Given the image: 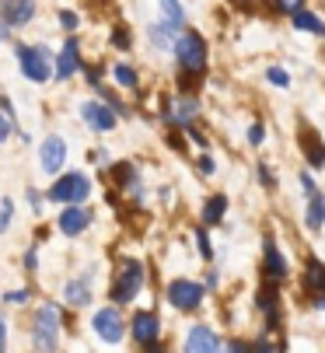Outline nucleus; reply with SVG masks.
<instances>
[{
	"label": "nucleus",
	"mask_w": 325,
	"mask_h": 353,
	"mask_svg": "<svg viewBox=\"0 0 325 353\" xmlns=\"http://www.w3.org/2000/svg\"><path fill=\"white\" fill-rule=\"evenodd\" d=\"M172 53L179 60V88L182 91H196L203 74H206V63H210V53H206V39L199 32H182L175 35V46H172Z\"/></svg>",
	"instance_id": "obj_1"
},
{
	"label": "nucleus",
	"mask_w": 325,
	"mask_h": 353,
	"mask_svg": "<svg viewBox=\"0 0 325 353\" xmlns=\"http://www.w3.org/2000/svg\"><path fill=\"white\" fill-rule=\"evenodd\" d=\"M60 332H63V312L60 305H46L35 308V332H32V346L35 350H57L60 346Z\"/></svg>",
	"instance_id": "obj_2"
},
{
	"label": "nucleus",
	"mask_w": 325,
	"mask_h": 353,
	"mask_svg": "<svg viewBox=\"0 0 325 353\" xmlns=\"http://www.w3.org/2000/svg\"><path fill=\"white\" fill-rule=\"evenodd\" d=\"M14 53H18L21 74L32 84H46L52 77V49L49 46H14Z\"/></svg>",
	"instance_id": "obj_3"
},
{
	"label": "nucleus",
	"mask_w": 325,
	"mask_h": 353,
	"mask_svg": "<svg viewBox=\"0 0 325 353\" xmlns=\"http://www.w3.org/2000/svg\"><path fill=\"white\" fill-rule=\"evenodd\" d=\"M144 290V263L140 259H123L112 280V301L116 305H130L137 301V294Z\"/></svg>",
	"instance_id": "obj_4"
},
{
	"label": "nucleus",
	"mask_w": 325,
	"mask_h": 353,
	"mask_svg": "<svg viewBox=\"0 0 325 353\" xmlns=\"http://www.w3.org/2000/svg\"><path fill=\"white\" fill-rule=\"evenodd\" d=\"M91 179L84 172H67L60 175L57 182H52L49 189V199L52 203H88V196H91Z\"/></svg>",
	"instance_id": "obj_5"
},
{
	"label": "nucleus",
	"mask_w": 325,
	"mask_h": 353,
	"mask_svg": "<svg viewBox=\"0 0 325 353\" xmlns=\"http://www.w3.org/2000/svg\"><path fill=\"white\" fill-rule=\"evenodd\" d=\"M91 329H95V336L98 339H105V343H123V336H126V322H123V312L116 308V305H108V308H98L95 315H91Z\"/></svg>",
	"instance_id": "obj_6"
},
{
	"label": "nucleus",
	"mask_w": 325,
	"mask_h": 353,
	"mask_svg": "<svg viewBox=\"0 0 325 353\" xmlns=\"http://www.w3.org/2000/svg\"><path fill=\"white\" fill-rule=\"evenodd\" d=\"M67 140L60 137V133H46L42 137V143H39V165H42V172H49V175H60L63 172V165H67Z\"/></svg>",
	"instance_id": "obj_7"
},
{
	"label": "nucleus",
	"mask_w": 325,
	"mask_h": 353,
	"mask_svg": "<svg viewBox=\"0 0 325 353\" xmlns=\"http://www.w3.org/2000/svg\"><path fill=\"white\" fill-rule=\"evenodd\" d=\"M168 305L175 312H196L203 305V287L196 280H186V276L172 280L168 283Z\"/></svg>",
	"instance_id": "obj_8"
},
{
	"label": "nucleus",
	"mask_w": 325,
	"mask_h": 353,
	"mask_svg": "<svg viewBox=\"0 0 325 353\" xmlns=\"http://www.w3.org/2000/svg\"><path fill=\"white\" fill-rule=\"evenodd\" d=\"M126 332L133 336V343H137L140 350H161V343H157L161 322H157V315H154V312H137V315L130 319Z\"/></svg>",
	"instance_id": "obj_9"
},
{
	"label": "nucleus",
	"mask_w": 325,
	"mask_h": 353,
	"mask_svg": "<svg viewBox=\"0 0 325 353\" xmlns=\"http://www.w3.org/2000/svg\"><path fill=\"white\" fill-rule=\"evenodd\" d=\"M81 119L95 133H112L119 126V116H116V109L108 102H81Z\"/></svg>",
	"instance_id": "obj_10"
},
{
	"label": "nucleus",
	"mask_w": 325,
	"mask_h": 353,
	"mask_svg": "<svg viewBox=\"0 0 325 353\" xmlns=\"http://www.w3.org/2000/svg\"><path fill=\"white\" fill-rule=\"evenodd\" d=\"M39 14V0H0V21L11 28H28Z\"/></svg>",
	"instance_id": "obj_11"
},
{
	"label": "nucleus",
	"mask_w": 325,
	"mask_h": 353,
	"mask_svg": "<svg viewBox=\"0 0 325 353\" xmlns=\"http://www.w3.org/2000/svg\"><path fill=\"white\" fill-rule=\"evenodd\" d=\"M161 116H165L168 126H189V123L199 116V102H196L189 91H182L175 102H165V105H161Z\"/></svg>",
	"instance_id": "obj_12"
},
{
	"label": "nucleus",
	"mask_w": 325,
	"mask_h": 353,
	"mask_svg": "<svg viewBox=\"0 0 325 353\" xmlns=\"http://www.w3.org/2000/svg\"><path fill=\"white\" fill-rule=\"evenodd\" d=\"M77 70H81V42H77V35H70L60 53L52 57V77H57V81H70Z\"/></svg>",
	"instance_id": "obj_13"
},
{
	"label": "nucleus",
	"mask_w": 325,
	"mask_h": 353,
	"mask_svg": "<svg viewBox=\"0 0 325 353\" xmlns=\"http://www.w3.org/2000/svg\"><path fill=\"white\" fill-rule=\"evenodd\" d=\"M63 301L70 308H88L91 305V301H95V276H91V270H84V273H77V276H70L63 283Z\"/></svg>",
	"instance_id": "obj_14"
},
{
	"label": "nucleus",
	"mask_w": 325,
	"mask_h": 353,
	"mask_svg": "<svg viewBox=\"0 0 325 353\" xmlns=\"http://www.w3.org/2000/svg\"><path fill=\"white\" fill-rule=\"evenodd\" d=\"M91 221H95V214H91L84 203H63V214H60L57 228H60L67 238H77V234H84V231L91 228Z\"/></svg>",
	"instance_id": "obj_15"
},
{
	"label": "nucleus",
	"mask_w": 325,
	"mask_h": 353,
	"mask_svg": "<svg viewBox=\"0 0 325 353\" xmlns=\"http://www.w3.org/2000/svg\"><path fill=\"white\" fill-rule=\"evenodd\" d=\"M262 276L269 283H284L287 280V259H284V252L277 248L273 238L262 241Z\"/></svg>",
	"instance_id": "obj_16"
},
{
	"label": "nucleus",
	"mask_w": 325,
	"mask_h": 353,
	"mask_svg": "<svg viewBox=\"0 0 325 353\" xmlns=\"http://www.w3.org/2000/svg\"><path fill=\"white\" fill-rule=\"evenodd\" d=\"M255 305H259V312L266 315V329L277 332V329H280V294H277V283L266 280V287H259Z\"/></svg>",
	"instance_id": "obj_17"
},
{
	"label": "nucleus",
	"mask_w": 325,
	"mask_h": 353,
	"mask_svg": "<svg viewBox=\"0 0 325 353\" xmlns=\"http://www.w3.org/2000/svg\"><path fill=\"white\" fill-rule=\"evenodd\" d=\"M112 179H116V185H119L123 192H130V196L144 199V182H140V172H137V165H133V161H119V165L112 168Z\"/></svg>",
	"instance_id": "obj_18"
},
{
	"label": "nucleus",
	"mask_w": 325,
	"mask_h": 353,
	"mask_svg": "<svg viewBox=\"0 0 325 353\" xmlns=\"http://www.w3.org/2000/svg\"><path fill=\"white\" fill-rule=\"evenodd\" d=\"M301 147H304L311 168H322V165H325V143L318 140V133H315L311 126H301Z\"/></svg>",
	"instance_id": "obj_19"
},
{
	"label": "nucleus",
	"mask_w": 325,
	"mask_h": 353,
	"mask_svg": "<svg viewBox=\"0 0 325 353\" xmlns=\"http://www.w3.org/2000/svg\"><path fill=\"white\" fill-rule=\"evenodd\" d=\"M301 290L311 294V297H322L325 294V266L318 259H308L304 266V280H301Z\"/></svg>",
	"instance_id": "obj_20"
},
{
	"label": "nucleus",
	"mask_w": 325,
	"mask_h": 353,
	"mask_svg": "<svg viewBox=\"0 0 325 353\" xmlns=\"http://www.w3.org/2000/svg\"><path fill=\"white\" fill-rule=\"evenodd\" d=\"M224 343L213 336V329H206V325H193L189 329V336H186V350L189 353H196V350H221Z\"/></svg>",
	"instance_id": "obj_21"
},
{
	"label": "nucleus",
	"mask_w": 325,
	"mask_h": 353,
	"mask_svg": "<svg viewBox=\"0 0 325 353\" xmlns=\"http://www.w3.org/2000/svg\"><path fill=\"white\" fill-rule=\"evenodd\" d=\"M147 35H150V42H154L157 53H168V49L175 46V35H179V32H175L172 25H165V21H157V25H150Z\"/></svg>",
	"instance_id": "obj_22"
},
{
	"label": "nucleus",
	"mask_w": 325,
	"mask_h": 353,
	"mask_svg": "<svg viewBox=\"0 0 325 353\" xmlns=\"http://www.w3.org/2000/svg\"><path fill=\"white\" fill-rule=\"evenodd\" d=\"M157 4H161V21L172 25L175 32L186 28V8L179 4V0H157Z\"/></svg>",
	"instance_id": "obj_23"
},
{
	"label": "nucleus",
	"mask_w": 325,
	"mask_h": 353,
	"mask_svg": "<svg viewBox=\"0 0 325 353\" xmlns=\"http://www.w3.org/2000/svg\"><path fill=\"white\" fill-rule=\"evenodd\" d=\"M224 214H228V196H224V192L210 196L206 203H203V224H221Z\"/></svg>",
	"instance_id": "obj_24"
},
{
	"label": "nucleus",
	"mask_w": 325,
	"mask_h": 353,
	"mask_svg": "<svg viewBox=\"0 0 325 353\" xmlns=\"http://www.w3.org/2000/svg\"><path fill=\"white\" fill-rule=\"evenodd\" d=\"M322 224H325V196L315 189V192H308V228L318 231Z\"/></svg>",
	"instance_id": "obj_25"
},
{
	"label": "nucleus",
	"mask_w": 325,
	"mask_h": 353,
	"mask_svg": "<svg viewBox=\"0 0 325 353\" xmlns=\"http://www.w3.org/2000/svg\"><path fill=\"white\" fill-rule=\"evenodd\" d=\"M294 28L297 32H311V35H325V21L318 18V14H311V11H294Z\"/></svg>",
	"instance_id": "obj_26"
},
{
	"label": "nucleus",
	"mask_w": 325,
	"mask_h": 353,
	"mask_svg": "<svg viewBox=\"0 0 325 353\" xmlns=\"http://www.w3.org/2000/svg\"><path fill=\"white\" fill-rule=\"evenodd\" d=\"M112 81H116L119 88H126V91H137V84H140V77H137V70H133L130 63H116V67H112Z\"/></svg>",
	"instance_id": "obj_27"
},
{
	"label": "nucleus",
	"mask_w": 325,
	"mask_h": 353,
	"mask_svg": "<svg viewBox=\"0 0 325 353\" xmlns=\"http://www.w3.org/2000/svg\"><path fill=\"white\" fill-rule=\"evenodd\" d=\"M269 11H277V14H294L304 8V0H266Z\"/></svg>",
	"instance_id": "obj_28"
},
{
	"label": "nucleus",
	"mask_w": 325,
	"mask_h": 353,
	"mask_svg": "<svg viewBox=\"0 0 325 353\" xmlns=\"http://www.w3.org/2000/svg\"><path fill=\"white\" fill-rule=\"evenodd\" d=\"M57 21H60V28H63L67 35H74V32L81 28V14H77V11H60Z\"/></svg>",
	"instance_id": "obj_29"
},
{
	"label": "nucleus",
	"mask_w": 325,
	"mask_h": 353,
	"mask_svg": "<svg viewBox=\"0 0 325 353\" xmlns=\"http://www.w3.org/2000/svg\"><path fill=\"white\" fill-rule=\"evenodd\" d=\"M0 301H4V305H18L21 308V305H28V301H32V290L28 287H18V290H8Z\"/></svg>",
	"instance_id": "obj_30"
},
{
	"label": "nucleus",
	"mask_w": 325,
	"mask_h": 353,
	"mask_svg": "<svg viewBox=\"0 0 325 353\" xmlns=\"http://www.w3.org/2000/svg\"><path fill=\"white\" fill-rule=\"evenodd\" d=\"M11 221H14V203L11 199H0V234L11 228Z\"/></svg>",
	"instance_id": "obj_31"
},
{
	"label": "nucleus",
	"mask_w": 325,
	"mask_h": 353,
	"mask_svg": "<svg viewBox=\"0 0 325 353\" xmlns=\"http://www.w3.org/2000/svg\"><path fill=\"white\" fill-rule=\"evenodd\" d=\"M196 241H199V256H203V259H213V245H210L206 228H196Z\"/></svg>",
	"instance_id": "obj_32"
},
{
	"label": "nucleus",
	"mask_w": 325,
	"mask_h": 353,
	"mask_svg": "<svg viewBox=\"0 0 325 353\" xmlns=\"http://www.w3.org/2000/svg\"><path fill=\"white\" fill-rule=\"evenodd\" d=\"M266 77H269V84H277V88H287V84H290V77H287V70H284V67H269V70H266Z\"/></svg>",
	"instance_id": "obj_33"
},
{
	"label": "nucleus",
	"mask_w": 325,
	"mask_h": 353,
	"mask_svg": "<svg viewBox=\"0 0 325 353\" xmlns=\"http://www.w3.org/2000/svg\"><path fill=\"white\" fill-rule=\"evenodd\" d=\"M18 133V126H14V119H8L4 112H0V143H8L11 137Z\"/></svg>",
	"instance_id": "obj_34"
},
{
	"label": "nucleus",
	"mask_w": 325,
	"mask_h": 353,
	"mask_svg": "<svg viewBox=\"0 0 325 353\" xmlns=\"http://www.w3.org/2000/svg\"><path fill=\"white\" fill-rule=\"evenodd\" d=\"M28 207H32V214H35V217H42V207H46V196H39L35 189H28Z\"/></svg>",
	"instance_id": "obj_35"
},
{
	"label": "nucleus",
	"mask_w": 325,
	"mask_h": 353,
	"mask_svg": "<svg viewBox=\"0 0 325 353\" xmlns=\"http://www.w3.org/2000/svg\"><path fill=\"white\" fill-rule=\"evenodd\" d=\"M112 46H116V49H130V32H126V28H116V32H112Z\"/></svg>",
	"instance_id": "obj_36"
},
{
	"label": "nucleus",
	"mask_w": 325,
	"mask_h": 353,
	"mask_svg": "<svg viewBox=\"0 0 325 353\" xmlns=\"http://www.w3.org/2000/svg\"><path fill=\"white\" fill-rule=\"evenodd\" d=\"M35 266H39V248L32 245V248L25 252V270H28V273H35Z\"/></svg>",
	"instance_id": "obj_37"
},
{
	"label": "nucleus",
	"mask_w": 325,
	"mask_h": 353,
	"mask_svg": "<svg viewBox=\"0 0 325 353\" xmlns=\"http://www.w3.org/2000/svg\"><path fill=\"white\" fill-rule=\"evenodd\" d=\"M84 74H88V84H91V88L101 84V67H84Z\"/></svg>",
	"instance_id": "obj_38"
},
{
	"label": "nucleus",
	"mask_w": 325,
	"mask_h": 353,
	"mask_svg": "<svg viewBox=\"0 0 325 353\" xmlns=\"http://www.w3.org/2000/svg\"><path fill=\"white\" fill-rule=\"evenodd\" d=\"M262 137H266V130H262L259 123H252V130H248V143H255V147H259V143H262Z\"/></svg>",
	"instance_id": "obj_39"
},
{
	"label": "nucleus",
	"mask_w": 325,
	"mask_h": 353,
	"mask_svg": "<svg viewBox=\"0 0 325 353\" xmlns=\"http://www.w3.org/2000/svg\"><path fill=\"white\" fill-rule=\"evenodd\" d=\"M259 179H262V185H269V189H273V185H277V179H273V172H269L266 165H259Z\"/></svg>",
	"instance_id": "obj_40"
},
{
	"label": "nucleus",
	"mask_w": 325,
	"mask_h": 353,
	"mask_svg": "<svg viewBox=\"0 0 325 353\" xmlns=\"http://www.w3.org/2000/svg\"><path fill=\"white\" fill-rule=\"evenodd\" d=\"M199 172H203V175H213V172H217V165H213V158H210V154H203V158H199Z\"/></svg>",
	"instance_id": "obj_41"
},
{
	"label": "nucleus",
	"mask_w": 325,
	"mask_h": 353,
	"mask_svg": "<svg viewBox=\"0 0 325 353\" xmlns=\"http://www.w3.org/2000/svg\"><path fill=\"white\" fill-rule=\"evenodd\" d=\"M0 109H4V116L14 119V105H11V98H8V94H0Z\"/></svg>",
	"instance_id": "obj_42"
},
{
	"label": "nucleus",
	"mask_w": 325,
	"mask_h": 353,
	"mask_svg": "<svg viewBox=\"0 0 325 353\" xmlns=\"http://www.w3.org/2000/svg\"><path fill=\"white\" fill-rule=\"evenodd\" d=\"M301 189H304V196H308V192H315V182H311V175H308V172H301Z\"/></svg>",
	"instance_id": "obj_43"
},
{
	"label": "nucleus",
	"mask_w": 325,
	"mask_h": 353,
	"mask_svg": "<svg viewBox=\"0 0 325 353\" xmlns=\"http://www.w3.org/2000/svg\"><path fill=\"white\" fill-rule=\"evenodd\" d=\"M88 158H91V165H105V161H108V154H105V150H91Z\"/></svg>",
	"instance_id": "obj_44"
},
{
	"label": "nucleus",
	"mask_w": 325,
	"mask_h": 353,
	"mask_svg": "<svg viewBox=\"0 0 325 353\" xmlns=\"http://www.w3.org/2000/svg\"><path fill=\"white\" fill-rule=\"evenodd\" d=\"M0 350H8V322L0 319Z\"/></svg>",
	"instance_id": "obj_45"
},
{
	"label": "nucleus",
	"mask_w": 325,
	"mask_h": 353,
	"mask_svg": "<svg viewBox=\"0 0 325 353\" xmlns=\"http://www.w3.org/2000/svg\"><path fill=\"white\" fill-rule=\"evenodd\" d=\"M311 305H322V308H325V294H322V297H315V301H311Z\"/></svg>",
	"instance_id": "obj_46"
},
{
	"label": "nucleus",
	"mask_w": 325,
	"mask_h": 353,
	"mask_svg": "<svg viewBox=\"0 0 325 353\" xmlns=\"http://www.w3.org/2000/svg\"><path fill=\"white\" fill-rule=\"evenodd\" d=\"M235 4H245V0H235Z\"/></svg>",
	"instance_id": "obj_47"
}]
</instances>
